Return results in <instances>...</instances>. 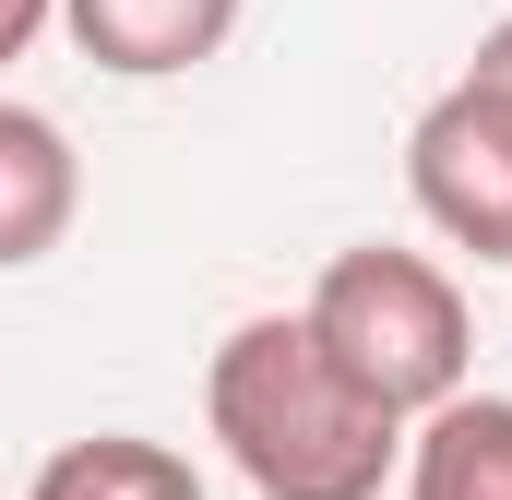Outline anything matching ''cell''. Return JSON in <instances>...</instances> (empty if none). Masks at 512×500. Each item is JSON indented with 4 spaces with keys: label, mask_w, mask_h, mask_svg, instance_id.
I'll use <instances>...</instances> for the list:
<instances>
[{
    "label": "cell",
    "mask_w": 512,
    "mask_h": 500,
    "mask_svg": "<svg viewBox=\"0 0 512 500\" xmlns=\"http://www.w3.org/2000/svg\"><path fill=\"white\" fill-rule=\"evenodd\" d=\"M298 322H310V346L334 358V370L358 381L382 417H441L465 370H477V310H465V286L429 262V250H393V239H358L322 262V286L298 298Z\"/></svg>",
    "instance_id": "cell-2"
},
{
    "label": "cell",
    "mask_w": 512,
    "mask_h": 500,
    "mask_svg": "<svg viewBox=\"0 0 512 500\" xmlns=\"http://www.w3.org/2000/svg\"><path fill=\"white\" fill-rule=\"evenodd\" d=\"M405 191H417V215L453 250L512 262V108L453 72V84L417 108V131H405Z\"/></svg>",
    "instance_id": "cell-3"
},
{
    "label": "cell",
    "mask_w": 512,
    "mask_h": 500,
    "mask_svg": "<svg viewBox=\"0 0 512 500\" xmlns=\"http://www.w3.org/2000/svg\"><path fill=\"white\" fill-rule=\"evenodd\" d=\"M405 500H512V393H453L405 429Z\"/></svg>",
    "instance_id": "cell-6"
},
{
    "label": "cell",
    "mask_w": 512,
    "mask_h": 500,
    "mask_svg": "<svg viewBox=\"0 0 512 500\" xmlns=\"http://www.w3.org/2000/svg\"><path fill=\"white\" fill-rule=\"evenodd\" d=\"M24 500H203V465L179 441H143V429H96V441H60Z\"/></svg>",
    "instance_id": "cell-7"
},
{
    "label": "cell",
    "mask_w": 512,
    "mask_h": 500,
    "mask_svg": "<svg viewBox=\"0 0 512 500\" xmlns=\"http://www.w3.org/2000/svg\"><path fill=\"white\" fill-rule=\"evenodd\" d=\"M203 429L251 477V500H382L405 477V417H382L358 381L334 370L298 310H251L215 346Z\"/></svg>",
    "instance_id": "cell-1"
},
{
    "label": "cell",
    "mask_w": 512,
    "mask_h": 500,
    "mask_svg": "<svg viewBox=\"0 0 512 500\" xmlns=\"http://www.w3.org/2000/svg\"><path fill=\"white\" fill-rule=\"evenodd\" d=\"M48 24H60V0H0V72H12V60L48 36Z\"/></svg>",
    "instance_id": "cell-9"
},
{
    "label": "cell",
    "mask_w": 512,
    "mask_h": 500,
    "mask_svg": "<svg viewBox=\"0 0 512 500\" xmlns=\"http://www.w3.org/2000/svg\"><path fill=\"white\" fill-rule=\"evenodd\" d=\"M239 12L251 0H60V36L120 84H167V72H203L239 36Z\"/></svg>",
    "instance_id": "cell-4"
},
{
    "label": "cell",
    "mask_w": 512,
    "mask_h": 500,
    "mask_svg": "<svg viewBox=\"0 0 512 500\" xmlns=\"http://www.w3.org/2000/svg\"><path fill=\"white\" fill-rule=\"evenodd\" d=\"M465 84H477V96H501V108H512V12L489 24V36H477V60H465Z\"/></svg>",
    "instance_id": "cell-8"
},
{
    "label": "cell",
    "mask_w": 512,
    "mask_h": 500,
    "mask_svg": "<svg viewBox=\"0 0 512 500\" xmlns=\"http://www.w3.org/2000/svg\"><path fill=\"white\" fill-rule=\"evenodd\" d=\"M72 215H84L72 131L48 120V108H24V96H0V274L48 262V250L72 239Z\"/></svg>",
    "instance_id": "cell-5"
}]
</instances>
